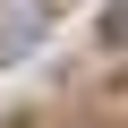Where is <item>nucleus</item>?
<instances>
[{
  "label": "nucleus",
  "instance_id": "obj_1",
  "mask_svg": "<svg viewBox=\"0 0 128 128\" xmlns=\"http://www.w3.org/2000/svg\"><path fill=\"white\" fill-rule=\"evenodd\" d=\"M102 43H128V0L111 9V26H102Z\"/></svg>",
  "mask_w": 128,
  "mask_h": 128
}]
</instances>
